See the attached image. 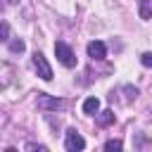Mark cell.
Segmentation results:
<instances>
[{
	"instance_id": "obj_9",
	"label": "cell",
	"mask_w": 152,
	"mask_h": 152,
	"mask_svg": "<svg viewBox=\"0 0 152 152\" xmlns=\"http://www.w3.org/2000/svg\"><path fill=\"white\" fill-rule=\"evenodd\" d=\"M24 48H26V45H24V40H21V38L10 40V50H12V52H24Z\"/></svg>"
},
{
	"instance_id": "obj_13",
	"label": "cell",
	"mask_w": 152,
	"mask_h": 152,
	"mask_svg": "<svg viewBox=\"0 0 152 152\" xmlns=\"http://www.w3.org/2000/svg\"><path fill=\"white\" fill-rule=\"evenodd\" d=\"M26 150H38V152H45V145H26Z\"/></svg>"
},
{
	"instance_id": "obj_10",
	"label": "cell",
	"mask_w": 152,
	"mask_h": 152,
	"mask_svg": "<svg viewBox=\"0 0 152 152\" xmlns=\"http://www.w3.org/2000/svg\"><path fill=\"white\" fill-rule=\"evenodd\" d=\"M121 147H124L121 140H107V142H104V150H107V152H114V150H121Z\"/></svg>"
},
{
	"instance_id": "obj_6",
	"label": "cell",
	"mask_w": 152,
	"mask_h": 152,
	"mask_svg": "<svg viewBox=\"0 0 152 152\" xmlns=\"http://www.w3.org/2000/svg\"><path fill=\"white\" fill-rule=\"evenodd\" d=\"M97 112H100V100H97V97H88V100L83 102V114H90V116H93V114H97Z\"/></svg>"
},
{
	"instance_id": "obj_2",
	"label": "cell",
	"mask_w": 152,
	"mask_h": 152,
	"mask_svg": "<svg viewBox=\"0 0 152 152\" xmlns=\"http://www.w3.org/2000/svg\"><path fill=\"white\" fill-rule=\"evenodd\" d=\"M33 66H36V71H38V76L43 81H52V69H50L43 52H33Z\"/></svg>"
},
{
	"instance_id": "obj_12",
	"label": "cell",
	"mask_w": 152,
	"mask_h": 152,
	"mask_svg": "<svg viewBox=\"0 0 152 152\" xmlns=\"http://www.w3.org/2000/svg\"><path fill=\"white\" fill-rule=\"evenodd\" d=\"M2 40L10 43V26H7V24H2Z\"/></svg>"
},
{
	"instance_id": "obj_7",
	"label": "cell",
	"mask_w": 152,
	"mask_h": 152,
	"mask_svg": "<svg viewBox=\"0 0 152 152\" xmlns=\"http://www.w3.org/2000/svg\"><path fill=\"white\" fill-rule=\"evenodd\" d=\"M138 14H140V19H150L152 17V0H138Z\"/></svg>"
},
{
	"instance_id": "obj_4",
	"label": "cell",
	"mask_w": 152,
	"mask_h": 152,
	"mask_svg": "<svg viewBox=\"0 0 152 152\" xmlns=\"http://www.w3.org/2000/svg\"><path fill=\"white\" fill-rule=\"evenodd\" d=\"M38 107L40 109H55L57 112L62 107V100L59 97H50L48 93H38Z\"/></svg>"
},
{
	"instance_id": "obj_3",
	"label": "cell",
	"mask_w": 152,
	"mask_h": 152,
	"mask_svg": "<svg viewBox=\"0 0 152 152\" xmlns=\"http://www.w3.org/2000/svg\"><path fill=\"white\" fill-rule=\"evenodd\" d=\"M64 147H66L69 152H78V150L86 147V140H83V135H78L74 128H69V131H66V138H64Z\"/></svg>"
},
{
	"instance_id": "obj_5",
	"label": "cell",
	"mask_w": 152,
	"mask_h": 152,
	"mask_svg": "<svg viewBox=\"0 0 152 152\" xmlns=\"http://www.w3.org/2000/svg\"><path fill=\"white\" fill-rule=\"evenodd\" d=\"M86 50H88V57H93V59H104V55H107V48L102 40H90Z\"/></svg>"
},
{
	"instance_id": "obj_1",
	"label": "cell",
	"mask_w": 152,
	"mask_h": 152,
	"mask_svg": "<svg viewBox=\"0 0 152 152\" xmlns=\"http://www.w3.org/2000/svg\"><path fill=\"white\" fill-rule=\"evenodd\" d=\"M55 55H57V59H59L62 66H66V69H74V66H76V55H74V50H71L66 43L57 40V43H55Z\"/></svg>"
},
{
	"instance_id": "obj_11",
	"label": "cell",
	"mask_w": 152,
	"mask_h": 152,
	"mask_svg": "<svg viewBox=\"0 0 152 152\" xmlns=\"http://www.w3.org/2000/svg\"><path fill=\"white\" fill-rule=\"evenodd\" d=\"M140 62H142L145 66L152 69V52H142V55H140Z\"/></svg>"
},
{
	"instance_id": "obj_8",
	"label": "cell",
	"mask_w": 152,
	"mask_h": 152,
	"mask_svg": "<svg viewBox=\"0 0 152 152\" xmlns=\"http://www.w3.org/2000/svg\"><path fill=\"white\" fill-rule=\"evenodd\" d=\"M109 124H114V112H112V109L100 112V114H97V126H109Z\"/></svg>"
},
{
	"instance_id": "obj_14",
	"label": "cell",
	"mask_w": 152,
	"mask_h": 152,
	"mask_svg": "<svg viewBox=\"0 0 152 152\" xmlns=\"http://www.w3.org/2000/svg\"><path fill=\"white\" fill-rule=\"evenodd\" d=\"M17 2H19V0H10V5H17Z\"/></svg>"
}]
</instances>
